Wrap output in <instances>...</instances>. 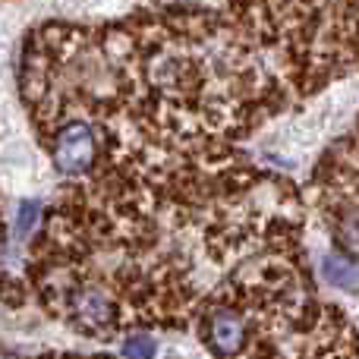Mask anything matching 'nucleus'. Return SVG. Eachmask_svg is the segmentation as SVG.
I'll return each mask as SVG.
<instances>
[{
	"instance_id": "1",
	"label": "nucleus",
	"mask_w": 359,
	"mask_h": 359,
	"mask_svg": "<svg viewBox=\"0 0 359 359\" xmlns=\"http://www.w3.org/2000/svg\"><path fill=\"white\" fill-rule=\"evenodd\" d=\"M196 227L158 215L136 192L69 180L38 221L29 287L48 316L92 341L189 328L202 297ZM198 246V243H196Z\"/></svg>"
},
{
	"instance_id": "2",
	"label": "nucleus",
	"mask_w": 359,
	"mask_h": 359,
	"mask_svg": "<svg viewBox=\"0 0 359 359\" xmlns=\"http://www.w3.org/2000/svg\"><path fill=\"white\" fill-rule=\"evenodd\" d=\"M233 359H359V331L341 306L312 293L262 325Z\"/></svg>"
},
{
	"instance_id": "3",
	"label": "nucleus",
	"mask_w": 359,
	"mask_h": 359,
	"mask_svg": "<svg viewBox=\"0 0 359 359\" xmlns=\"http://www.w3.org/2000/svg\"><path fill=\"white\" fill-rule=\"evenodd\" d=\"M303 198L331 249L359 262V120L325 149Z\"/></svg>"
},
{
	"instance_id": "4",
	"label": "nucleus",
	"mask_w": 359,
	"mask_h": 359,
	"mask_svg": "<svg viewBox=\"0 0 359 359\" xmlns=\"http://www.w3.org/2000/svg\"><path fill=\"white\" fill-rule=\"evenodd\" d=\"M318 271H322V278L328 280L331 287H353L359 280V262L347 259V255H341V252H325Z\"/></svg>"
},
{
	"instance_id": "5",
	"label": "nucleus",
	"mask_w": 359,
	"mask_h": 359,
	"mask_svg": "<svg viewBox=\"0 0 359 359\" xmlns=\"http://www.w3.org/2000/svg\"><path fill=\"white\" fill-rule=\"evenodd\" d=\"M155 337L149 331H130V334H123V344H120L123 359H155Z\"/></svg>"
},
{
	"instance_id": "6",
	"label": "nucleus",
	"mask_w": 359,
	"mask_h": 359,
	"mask_svg": "<svg viewBox=\"0 0 359 359\" xmlns=\"http://www.w3.org/2000/svg\"><path fill=\"white\" fill-rule=\"evenodd\" d=\"M38 215H41V205L38 202H22L19 205V221H16V227H19V233H29L32 227L38 224Z\"/></svg>"
},
{
	"instance_id": "7",
	"label": "nucleus",
	"mask_w": 359,
	"mask_h": 359,
	"mask_svg": "<svg viewBox=\"0 0 359 359\" xmlns=\"http://www.w3.org/2000/svg\"><path fill=\"white\" fill-rule=\"evenodd\" d=\"M38 359H111V356H67V353H48V356H38Z\"/></svg>"
}]
</instances>
